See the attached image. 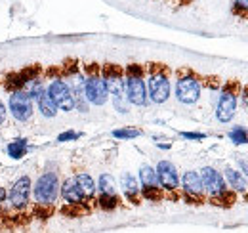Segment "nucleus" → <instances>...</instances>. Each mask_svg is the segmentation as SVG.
Masks as SVG:
<instances>
[{"instance_id": "nucleus-1", "label": "nucleus", "mask_w": 248, "mask_h": 233, "mask_svg": "<svg viewBox=\"0 0 248 233\" xmlns=\"http://www.w3.org/2000/svg\"><path fill=\"white\" fill-rule=\"evenodd\" d=\"M126 77H124V94L126 100L138 107L147 103V88H145V81H143V73L145 69L140 63H130L126 67Z\"/></svg>"}, {"instance_id": "nucleus-2", "label": "nucleus", "mask_w": 248, "mask_h": 233, "mask_svg": "<svg viewBox=\"0 0 248 233\" xmlns=\"http://www.w3.org/2000/svg\"><path fill=\"white\" fill-rule=\"evenodd\" d=\"M101 79L107 86V92L113 96L115 107L121 113H126V105H124V71L121 69V65L105 63L101 67Z\"/></svg>"}, {"instance_id": "nucleus-3", "label": "nucleus", "mask_w": 248, "mask_h": 233, "mask_svg": "<svg viewBox=\"0 0 248 233\" xmlns=\"http://www.w3.org/2000/svg\"><path fill=\"white\" fill-rule=\"evenodd\" d=\"M60 195V180L56 172H44L34 185H32V197L36 201V206H46L52 208Z\"/></svg>"}, {"instance_id": "nucleus-4", "label": "nucleus", "mask_w": 248, "mask_h": 233, "mask_svg": "<svg viewBox=\"0 0 248 233\" xmlns=\"http://www.w3.org/2000/svg\"><path fill=\"white\" fill-rule=\"evenodd\" d=\"M88 71V77L84 79V98L86 101H90L92 105H105L107 98H109V92L107 86L101 79V73H99V67L95 63H90L86 67Z\"/></svg>"}, {"instance_id": "nucleus-5", "label": "nucleus", "mask_w": 248, "mask_h": 233, "mask_svg": "<svg viewBox=\"0 0 248 233\" xmlns=\"http://www.w3.org/2000/svg\"><path fill=\"white\" fill-rule=\"evenodd\" d=\"M239 90H241V84L237 81H231L223 86L216 107V116L219 122H229L235 116L237 101H239Z\"/></svg>"}, {"instance_id": "nucleus-6", "label": "nucleus", "mask_w": 248, "mask_h": 233, "mask_svg": "<svg viewBox=\"0 0 248 233\" xmlns=\"http://www.w3.org/2000/svg\"><path fill=\"white\" fill-rule=\"evenodd\" d=\"M147 96L155 103H164L170 98V81H168V75L162 65H153L149 69Z\"/></svg>"}, {"instance_id": "nucleus-7", "label": "nucleus", "mask_w": 248, "mask_h": 233, "mask_svg": "<svg viewBox=\"0 0 248 233\" xmlns=\"http://www.w3.org/2000/svg\"><path fill=\"white\" fill-rule=\"evenodd\" d=\"M46 92H48V96L54 100V103L58 105V109H62V111H73V109H75L73 92H71L69 84H67L63 79H60V77L52 79L48 88H46Z\"/></svg>"}, {"instance_id": "nucleus-8", "label": "nucleus", "mask_w": 248, "mask_h": 233, "mask_svg": "<svg viewBox=\"0 0 248 233\" xmlns=\"http://www.w3.org/2000/svg\"><path fill=\"white\" fill-rule=\"evenodd\" d=\"M176 98L186 105L195 103L201 98V83L193 73L182 75L178 79V83H176Z\"/></svg>"}, {"instance_id": "nucleus-9", "label": "nucleus", "mask_w": 248, "mask_h": 233, "mask_svg": "<svg viewBox=\"0 0 248 233\" xmlns=\"http://www.w3.org/2000/svg\"><path fill=\"white\" fill-rule=\"evenodd\" d=\"M10 111L16 120L27 122L32 116V98L25 90H17L10 94Z\"/></svg>"}, {"instance_id": "nucleus-10", "label": "nucleus", "mask_w": 248, "mask_h": 233, "mask_svg": "<svg viewBox=\"0 0 248 233\" xmlns=\"http://www.w3.org/2000/svg\"><path fill=\"white\" fill-rule=\"evenodd\" d=\"M31 178L29 176H21L14 185H12V191H10V204L14 210H25L29 199H31Z\"/></svg>"}, {"instance_id": "nucleus-11", "label": "nucleus", "mask_w": 248, "mask_h": 233, "mask_svg": "<svg viewBox=\"0 0 248 233\" xmlns=\"http://www.w3.org/2000/svg\"><path fill=\"white\" fill-rule=\"evenodd\" d=\"M201 180H202V189H204V193H208L210 199L219 197L221 193L227 191L225 180H223L221 174L217 172L216 168H212V166H204V168H202Z\"/></svg>"}, {"instance_id": "nucleus-12", "label": "nucleus", "mask_w": 248, "mask_h": 233, "mask_svg": "<svg viewBox=\"0 0 248 233\" xmlns=\"http://www.w3.org/2000/svg\"><path fill=\"white\" fill-rule=\"evenodd\" d=\"M182 183H184V193H186V199L189 203H193V204L204 203V199H202L204 189H202V180H201V174H199V172L187 170L186 174H184Z\"/></svg>"}, {"instance_id": "nucleus-13", "label": "nucleus", "mask_w": 248, "mask_h": 233, "mask_svg": "<svg viewBox=\"0 0 248 233\" xmlns=\"http://www.w3.org/2000/svg\"><path fill=\"white\" fill-rule=\"evenodd\" d=\"M156 178H158V183L166 189V191H176L180 187V176L176 166L170 163V161H160L156 165Z\"/></svg>"}, {"instance_id": "nucleus-14", "label": "nucleus", "mask_w": 248, "mask_h": 233, "mask_svg": "<svg viewBox=\"0 0 248 233\" xmlns=\"http://www.w3.org/2000/svg\"><path fill=\"white\" fill-rule=\"evenodd\" d=\"M60 193H62L63 199L67 201V204H86V201H88L84 197V193L80 191V187H78L75 178H67L63 182V185L60 187Z\"/></svg>"}, {"instance_id": "nucleus-15", "label": "nucleus", "mask_w": 248, "mask_h": 233, "mask_svg": "<svg viewBox=\"0 0 248 233\" xmlns=\"http://www.w3.org/2000/svg\"><path fill=\"white\" fill-rule=\"evenodd\" d=\"M36 100H38V111H40L44 116L52 118V116L58 115V105L54 103V100L48 96V92H46V90H44Z\"/></svg>"}, {"instance_id": "nucleus-16", "label": "nucleus", "mask_w": 248, "mask_h": 233, "mask_svg": "<svg viewBox=\"0 0 248 233\" xmlns=\"http://www.w3.org/2000/svg\"><path fill=\"white\" fill-rule=\"evenodd\" d=\"M75 180H77V183H78L80 191L84 193V197L90 201V199L93 197V193H95V189H97V185H95V182L92 180V176L82 172V174L75 176Z\"/></svg>"}, {"instance_id": "nucleus-17", "label": "nucleus", "mask_w": 248, "mask_h": 233, "mask_svg": "<svg viewBox=\"0 0 248 233\" xmlns=\"http://www.w3.org/2000/svg\"><path fill=\"white\" fill-rule=\"evenodd\" d=\"M123 187L126 197L132 201V203L138 204V193H140V187H138V180L132 174H124L123 176Z\"/></svg>"}, {"instance_id": "nucleus-18", "label": "nucleus", "mask_w": 248, "mask_h": 233, "mask_svg": "<svg viewBox=\"0 0 248 233\" xmlns=\"http://www.w3.org/2000/svg\"><path fill=\"white\" fill-rule=\"evenodd\" d=\"M225 178H227V183L235 191H247V180H245V176L241 174V172H237L233 168H227L225 170Z\"/></svg>"}, {"instance_id": "nucleus-19", "label": "nucleus", "mask_w": 248, "mask_h": 233, "mask_svg": "<svg viewBox=\"0 0 248 233\" xmlns=\"http://www.w3.org/2000/svg\"><path fill=\"white\" fill-rule=\"evenodd\" d=\"M97 189H99V193H105V195H117V183H115V178H113L111 174H101L99 176Z\"/></svg>"}, {"instance_id": "nucleus-20", "label": "nucleus", "mask_w": 248, "mask_h": 233, "mask_svg": "<svg viewBox=\"0 0 248 233\" xmlns=\"http://www.w3.org/2000/svg\"><path fill=\"white\" fill-rule=\"evenodd\" d=\"M4 86H6V90H8L10 94H12V92H17V90H23V88H25V83H23L19 71H17V73H8V77H6V81H4Z\"/></svg>"}, {"instance_id": "nucleus-21", "label": "nucleus", "mask_w": 248, "mask_h": 233, "mask_svg": "<svg viewBox=\"0 0 248 233\" xmlns=\"http://www.w3.org/2000/svg\"><path fill=\"white\" fill-rule=\"evenodd\" d=\"M140 180L143 185H160L158 183V178H156V170L151 168L149 165H143L140 168Z\"/></svg>"}, {"instance_id": "nucleus-22", "label": "nucleus", "mask_w": 248, "mask_h": 233, "mask_svg": "<svg viewBox=\"0 0 248 233\" xmlns=\"http://www.w3.org/2000/svg\"><path fill=\"white\" fill-rule=\"evenodd\" d=\"M27 153V142L25 140H14L8 144V155L12 159H21Z\"/></svg>"}, {"instance_id": "nucleus-23", "label": "nucleus", "mask_w": 248, "mask_h": 233, "mask_svg": "<svg viewBox=\"0 0 248 233\" xmlns=\"http://www.w3.org/2000/svg\"><path fill=\"white\" fill-rule=\"evenodd\" d=\"M95 203L99 204V208H103V210H115L119 206V203H121V199H119V195H105V193H101Z\"/></svg>"}, {"instance_id": "nucleus-24", "label": "nucleus", "mask_w": 248, "mask_h": 233, "mask_svg": "<svg viewBox=\"0 0 248 233\" xmlns=\"http://www.w3.org/2000/svg\"><path fill=\"white\" fill-rule=\"evenodd\" d=\"M141 195H143V199L156 203V201L162 199V189H160V185H143L141 187Z\"/></svg>"}, {"instance_id": "nucleus-25", "label": "nucleus", "mask_w": 248, "mask_h": 233, "mask_svg": "<svg viewBox=\"0 0 248 233\" xmlns=\"http://www.w3.org/2000/svg\"><path fill=\"white\" fill-rule=\"evenodd\" d=\"M229 138L233 144L241 146V144H248V130H245L243 126H233L229 130Z\"/></svg>"}, {"instance_id": "nucleus-26", "label": "nucleus", "mask_w": 248, "mask_h": 233, "mask_svg": "<svg viewBox=\"0 0 248 233\" xmlns=\"http://www.w3.org/2000/svg\"><path fill=\"white\" fill-rule=\"evenodd\" d=\"M40 71H42V67H40V65H29V67L21 69V71H19V75H21L23 83L27 84V83H31V81H36V79L40 77Z\"/></svg>"}, {"instance_id": "nucleus-27", "label": "nucleus", "mask_w": 248, "mask_h": 233, "mask_svg": "<svg viewBox=\"0 0 248 233\" xmlns=\"http://www.w3.org/2000/svg\"><path fill=\"white\" fill-rule=\"evenodd\" d=\"M140 134H141V132L136 130V128H119V130L113 132V136L119 138V140H132V138H138Z\"/></svg>"}, {"instance_id": "nucleus-28", "label": "nucleus", "mask_w": 248, "mask_h": 233, "mask_svg": "<svg viewBox=\"0 0 248 233\" xmlns=\"http://www.w3.org/2000/svg\"><path fill=\"white\" fill-rule=\"evenodd\" d=\"M77 138H80V134L69 130V132H63V134L58 136V142H69V140H77Z\"/></svg>"}, {"instance_id": "nucleus-29", "label": "nucleus", "mask_w": 248, "mask_h": 233, "mask_svg": "<svg viewBox=\"0 0 248 233\" xmlns=\"http://www.w3.org/2000/svg\"><path fill=\"white\" fill-rule=\"evenodd\" d=\"M182 136L187 140H204V134L201 132H182Z\"/></svg>"}, {"instance_id": "nucleus-30", "label": "nucleus", "mask_w": 248, "mask_h": 233, "mask_svg": "<svg viewBox=\"0 0 248 233\" xmlns=\"http://www.w3.org/2000/svg\"><path fill=\"white\" fill-rule=\"evenodd\" d=\"M235 10L248 12V0H235Z\"/></svg>"}, {"instance_id": "nucleus-31", "label": "nucleus", "mask_w": 248, "mask_h": 233, "mask_svg": "<svg viewBox=\"0 0 248 233\" xmlns=\"http://www.w3.org/2000/svg\"><path fill=\"white\" fill-rule=\"evenodd\" d=\"M4 120H6V107H4V103H2V100H0V126H2Z\"/></svg>"}, {"instance_id": "nucleus-32", "label": "nucleus", "mask_w": 248, "mask_h": 233, "mask_svg": "<svg viewBox=\"0 0 248 233\" xmlns=\"http://www.w3.org/2000/svg\"><path fill=\"white\" fill-rule=\"evenodd\" d=\"M6 203V189L4 187H0V204Z\"/></svg>"}, {"instance_id": "nucleus-33", "label": "nucleus", "mask_w": 248, "mask_h": 233, "mask_svg": "<svg viewBox=\"0 0 248 233\" xmlns=\"http://www.w3.org/2000/svg\"><path fill=\"white\" fill-rule=\"evenodd\" d=\"M241 168H243V172L248 176V161H241Z\"/></svg>"}, {"instance_id": "nucleus-34", "label": "nucleus", "mask_w": 248, "mask_h": 233, "mask_svg": "<svg viewBox=\"0 0 248 233\" xmlns=\"http://www.w3.org/2000/svg\"><path fill=\"white\" fill-rule=\"evenodd\" d=\"M245 105H247V109H248V86H247V90H245Z\"/></svg>"}]
</instances>
